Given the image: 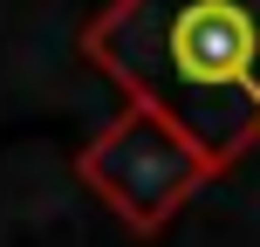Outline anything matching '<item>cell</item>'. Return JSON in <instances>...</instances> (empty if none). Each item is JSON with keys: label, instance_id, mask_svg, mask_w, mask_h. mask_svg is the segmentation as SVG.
I'll use <instances>...</instances> for the list:
<instances>
[{"label": "cell", "instance_id": "6da1fadb", "mask_svg": "<svg viewBox=\"0 0 260 247\" xmlns=\"http://www.w3.org/2000/svg\"><path fill=\"white\" fill-rule=\"evenodd\" d=\"M89 55L206 165L260 138V0H117Z\"/></svg>", "mask_w": 260, "mask_h": 247}]
</instances>
